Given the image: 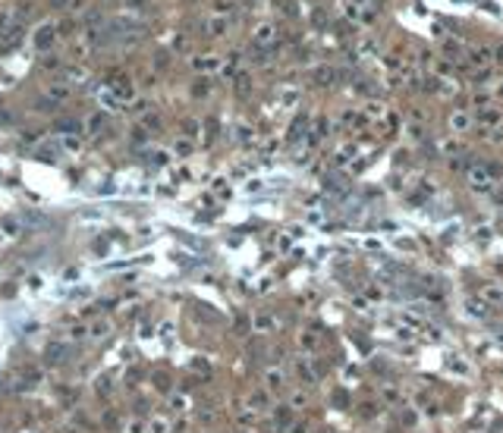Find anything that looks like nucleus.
<instances>
[{
  "instance_id": "1",
  "label": "nucleus",
  "mask_w": 503,
  "mask_h": 433,
  "mask_svg": "<svg viewBox=\"0 0 503 433\" xmlns=\"http://www.w3.org/2000/svg\"><path fill=\"white\" fill-rule=\"evenodd\" d=\"M497 173H500L497 167L475 164V167H468V182H472L478 192H484V189H491V185H494V179H497Z\"/></svg>"
}]
</instances>
